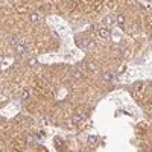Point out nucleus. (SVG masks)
Returning a JSON list of instances; mask_svg holds the SVG:
<instances>
[{
  "label": "nucleus",
  "mask_w": 152,
  "mask_h": 152,
  "mask_svg": "<svg viewBox=\"0 0 152 152\" xmlns=\"http://www.w3.org/2000/svg\"><path fill=\"white\" fill-rule=\"evenodd\" d=\"M116 23H119L120 26H123V23H125V18H123V15H116Z\"/></svg>",
  "instance_id": "6e6552de"
},
{
  "label": "nucleus",
  "mask_w": 152,
  "mask_h": 152,
  "mask_svg": "<svg viewBox=\"0 0 152 152\" xmlns=\"http://www.w3.org/2000/svg\"><path fill=\"white\" fill-rule=\"evenodd\" d=\"M21 100H27V99H29V91H26V90H24V91L23 93H21Z\"/></svg>",
  "instance_id": "9b49d317"
},
{
  "label": "nucleus",
  "mask_w": 152,
  "mask_h": 152,
  "mask_svg": "<svg viewBox=\"0 0 152 152\" xmlns=\"http://www.w3.org/2000/svg\"><path fill=\"white\" fill-rule=\"evenodd\" d=\"M38 18H40V17H38V14H35V12L29 15V20L32 21V23H37V21H38Z\"/></svg>",
  "instance_id": "1a4fd4ad"
},
{
  "label": "nucleus",
  "mask_w": 152,
  "mask_h": 152,
  "mask_svg": "<svg viewBox=\"0 0 152 152\" xmlns=\"http://www.w3.org/2000/svg\"><path fill=\"white\" fill-rule=\"evenodd\" d=\"M87 142H88V144H96L97 143V137L96 136H90L87 138Z\"/></svg>",
  "instance_id": "423d86ee"
},
{
  "label": "nucleus",
  "mask_w": 152,
  "mask_h": 152,
  "mask_svg": "<svg viewBox=\"0 0 152 152\" xmlns=\"http://www.w3.org/2000/svg\"><path fill=\"white\" fill-rule=\"evenodd\" d=\"M104 79L105 81H111V73H104Z\"/></svg>",
  "instance_id": "4468645a"
},
{
  "label": "nucleus",
  "mask_w": 152,
  "mask_h": 152,
  "mask_svg": "<svg viewBox=\"0 0 152 152\" xmlns=\"http://www.w3.org/2000/svg\"><path fill=\"white\" fill-rule=\"evenodd\" d=\"M37 63H38V61H37V58H31L29 61H27V64H29L31 67H33V65H37Z\"/></svg>",
  "instance_id": "ddd939ff"
},
{
  "label": "nucleus",
  "mask_w": 152,
  "mask_h": 152,
  "mask_svg": "<svg viewBox=\"0 0 152 152\" xmlns=\"http://www.w3.org/2000/svg\"><path fill=\"white\" fill-rule=\"evenodd\" d=\"M14 49H15V53L17 55H24L26 52H27V46H26V44H21V43H17L15 44V46H14Z\"/></svg>",
  "instance_id": "f257e3e1"
},
{
  "label": "nucleus",
  "mask_w": 152,
  "mask_h": 152,
  "mask_svg": "<svg viewBox=\"0 0 152 152\" xmlns=\"http://www.w3.org/2000/svg\"><path fill=\"white\" fill-rule=\"evenodd\" d=\"M87 67H88L90 70H94V67H96V65H94L93 63H87Z\"/></svg>",
  "instance_id": "2eb2a0df"
},
{
  "label": "nucleus",
  "mask_w": 152,
  "mask_h": 152,
  "mask_svg": "<svg viewBox=\"0 0 152 152\" xmlns=\"http://www.w3.org/2000/svg\"><path fill=\"white\" fill-rule=\"evenodd\" d=\"M88 46H91V41H90V40H87V38H84V40H82V43H81V47L87 49Z\"/></svg>",
  "instance_id": "0eeeda50"
},
{
  "label": "nucleus",
  "mask_w": 152,
  "mask_h": 152,
  "mask_svg": "<svg viewBox=\"0 0 152 152\" xmlns=\"http://www.w3.org/2000/svg\"><path fill=\"white\" fill-rule=\"evenodd\" d=\"M82 119H84V114H75L72 117V122H73V125H79L82 122Z\"/></svg>",
  "instance_id": "f03ea898"
},
{
  "label": "nucleus",
  "mask_w": 152,
  "mask_h": 152,
  "mask_svg": "<svg viewBox=\"0 0 152 152\" xmlns=\"http://www.w3.org/2000/svg\"><path fill=\"white\" fill-rule=\"evenodd\" d=\"M72 76H73V79H75V81H81L82 78H84V75H82V72H81V70H73Z\"/></svg>",
  "instance_id": "7ed1b4c3"
},
{
  "label": "nucleus",
  "mask_w": 152,
  "mask_h": 152,
  "mask_svg": "<svg viewBox=\"0 0 152 152\" xmlns=\"http://www.w3.org/2000/svg\"><path fill=\"white\" fill-rule=\"evenodd\" d=\"M114 20H116L114 15H108V17L105 18V21H106V24H108V26H112V24H114V23H116Z\"/></svg>",
  "instance_id": "39448f33"
},
{
  "label": "nucleus",
  "mask_w": 152,
  "mask_h": 152,
  "mask_svg": "<svg viewBox=\"0 0 152 152\" xmlns=\"http://www.w3.org/2000/svg\"><path fill=\"white\" fill-rule=\"evenodd\" d=\"M61 146H63V140L56 137V138H55V148H56V149H61Z\"/></svg>",
  "instance_id": "9d476101"
},
{
  "label": "nucleus",
  "mask_w": 152,
  "mask_h": 152,
  "mask_svg": "<svg viewBox=\"0 0 152 152\" xmlns=\"http://www.w3.org/2000/svg\"><path fill=\"white\" fill-rule=\"evenodd\" d=\"M24 140H26V143H27V144H32V143H35V140H33V137H31V136H26V137H24Z\"/></svg>",
  "instance_id": "f8f14e48"
},
{
  "label": "nucleus",
  "mask_w": 152,
  "mask_h": 152,
  "mask_svg": "<svg viewBox=\"0 0 152 152\" xmlns=\"http://www.w3.org/2000/svg\"><path fill=\"white\" fill-rule=\"evenodd\" d=\"M99 37L100 38H108L110 37V31L105 29V27H100V29H99Z\"/></svg>",
  "instance_id": "20e7f679"
}]
</instances>
